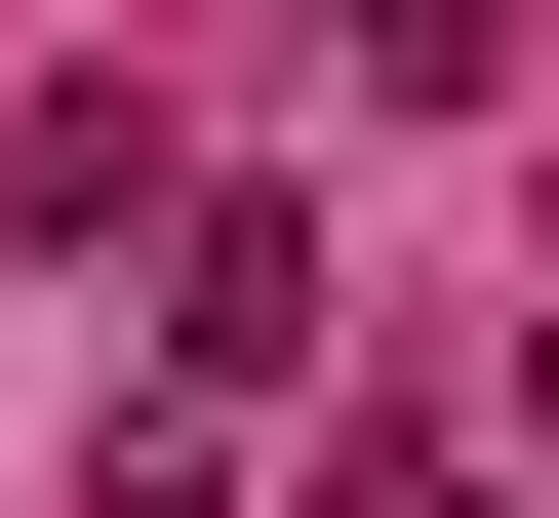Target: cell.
I'll return each instance as SVG.
<instances>
[{"label":"cell","instance_id":"6da1fadb","mask_svg":"<svg viewBox=\"0 0 559 518\" xmlns=\"http://www.w3.org/2000/svg\"><path fill=\"white\" fill-rule=\"evenodd\" d=\"M160 359H200V399H280V359H320V240H280V200H200V240H160Z\"/></svg>","mask_w":559,"mask_h":518}]
</instances>
